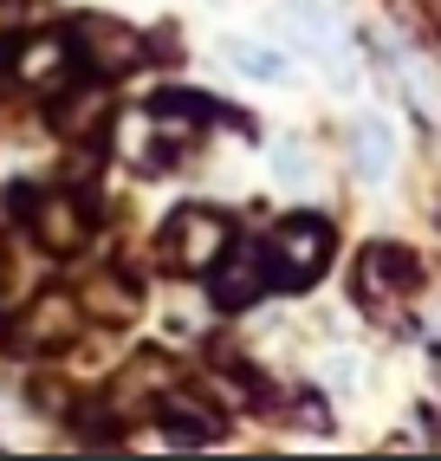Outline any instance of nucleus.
Listing matches in <instances>:
<instances>
[{
    "instance_id": "obj_4",
    "label": "nucleus",
    "mask_w": 441,
    "mask_h": 461,
    "mask_svg": "<svg viewBox=\"0 0 441 461\" xmlns=\"http://www.w3.org/2000/svg\"><path fill=\"white\" fill-rule=\"evenodd\" d=\"M7 72H14V85L40 91V98H58L78 72V46H72V33H33V40L14 46Z\"/></svg>"
},
{
    "instance_id": "obj_10",
    "label": "nucleus",
    "mask_w": 441,
    "mask_h": 461,
    "mask_svg": "<svg viewBox=\"0 0 441 461\" xmlns=\"http://www.w3.org/2000/svg\"><path fill=\"white\" fill-rule=\"evenodd\" d=\"M220 59L240 72V78H260V85H279L292 66H286V52H273V46H260V40H220Z\"/></svg>"
},
{
    "instance_id": "obj_1",
    "label": "nucleus",
    "mask_w": 441,
    "mask_h": 461,
    "mask_svg": "<svg viewBox=\"0 0 441 461\" xmlns=\"http://www.w3.org/2000/svg\"><path fill=\"white\" fill-rule=\"evenodd\" d=\"M331 221L325 214H286L266 240V267H273V286H311L319 273L331 267Z\"/></svg>"
},
{
    "instance_id": "obj_5",
    "label": "nucleus",
    "mask_w": 441,
    "mask_h": 461,
    "mask_svg": "<svg viewBox=\"0 0 441 461\" xmlns=\"http://www.w3.org/2000/svg\"><path fill=\"white\" fill-rule=\"evenodd\" d=\"M286 26H292V40L311 52V66H319V72H325L338 91H351V85H357V59H351V40H344V26H338V20L319 7V0H311V7H299Z\"/></svg>"
},
{
    "instance_id": "obj_8",
    "label": "nucleus",
    "mask_w": 441,
    "mask_h": 461,
    "mask_svg": "<svg viewBox=\"0 0 441 461\" xmlns=\"http://www.w3.org/2000/svg\"><path fill=\"white\" fill-rule=\"evenodd\" d=\"M33 234H40L46 254H78V248H85V214H78V202L40 195V202H33Z\"/></svg>"
},
{
    "instance_id": "obj_2",
    "label": "nucleus",
    "mask_w": 441,
    "mask_h": 461,
    "mask_svg": "<svg viewBox=\"0 0 441 461\" xmlns=\"http://www.w3.org/2000/svg\"><path fill=\"white\" fill-rule=\"evenodd\" d=\"M163 260L169 273H208L220 260V248H228V214L220 208H202V202H182L169 221H163Z\"/></svg>"
},
{
    "instance_id": "obj_7",
    "label": "nucleus",
    "mask_w": 441,
    "mask_h": 461,
    "mask_svg": "<svg viewBox=\"0 0 441 461\" xmlns=\"http://www.w3.org/2000/svg\"><path fill=\"white\" fill-rule=\"evenodd\" d=\"M422 286V267L409 260L402 248H390V240H376V248H364V260H357V293L370 299V305H390L402 299V293H416Z\"/></svg>"
},
{
    "instance_id": "obj_3",
    "label": "nucleus",
    "mask_w": 441,
    "mask_h": 461,
    "mask_svg": "<svg viewBox=\"0 0 441 461\" xmlns=\"http://www.w3.org/2000/svg\"><path fill=\"white\" fill-rule=\"evenodd\" d=\"M273 286V267H266V248H220V260L208 267V299L214 312H247V305H260V293Z\"/></svg>"
},
{
    "instance_id": "obj_13",
    "label": "nucleus",
    "mask_w": 441,
    "mask_h": 461,
    "mask_svg": "<svg viewBox=\"0 0 441 461\" xmlns=\"http://www.w3.org/2000/svg\"><path fill=\"white\" fill-rule=\"evenodd\" d=\"M33 20H40L33 0H0V46H7V40L20 33V26H33Z\"/></svg>"
},
{
    "instance_id": "obj_11",
    "label": "nucleus",
    "mask_w": 441,
    "mask_h": 461,
    "mask_svg": "<svg viewBox=\"0 0 441 461\" xmlns=\"http://www.w3.org/2000/svg\"><path fill=\"white\" fill-rule=\"evenodd\" d=\"M52 124L66 137H91L98 124H111V98H104V91H72V104L52 111Z\"/></svg>"
},
{
    "instance_id": "obj_12",
    "label": "nucleus",
    "mask_w": 441,
    "mask_h": 461,
    "mask_svg": "<svg viewBox=\"0 0 441 461\" xmlns=\"http://www.w3.org/2000/svg\"><path fill=\"white\" fill-rule=\"evenodd\" d=\"M266 163H273V176H279V189H311V163H305V149H299L292 137H279V143L266 149Z\"/></svg>"
},
{
    "instance_id": "obj_9",
    "label": "nucleus",
    "mask_w": 441,
    "mask_h": 461,
    "mask_svg": "<svg viewBox=\"0 0 441 461\" xmlns=\"http://www.w3.org/2000/svg\"><path fill=\"white\" fill-rule=\"evenodd\" d=\"M351 169L364 182H390V169H396V131L383 124V117H357V131H351Z\"/></svg>"
},
{
    "instance_id": "obj_14",
    "label": "nucleus",
    "mask_w": 441,
    "mask_h": 461,
    "mask_svg": "<svg viewBox=\"0 0 441 461\" xmlns=\"http://www.w3.org/2000/svg\"><path fill=\"white\" fill-rule=\"evenodd\" d=\"M0 267H7V260H0Z\"/></svg>"
},
{
    "instance_id": "obj_6",
    "label": "nucleus",
    "mask_w": 441,
    "mask_h": 461,
    "mask_svg": "<svg viewBox=\"0 0 441 461\" xmlns=\"http://www.w3.org/2000/svg\"><path fill=\"white\" fill-rule=\"evenodd\" d=\"M72 46L85 66H98V72H130L143 66V40H137V26H123V20H104V14H85L72 26Z\"/></svg>"
}]
</instances>
